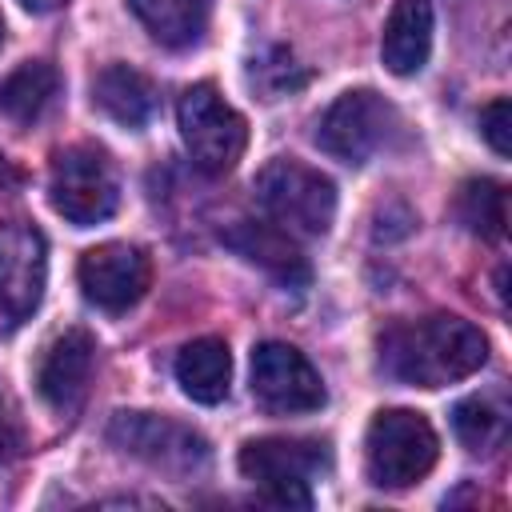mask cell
I'll use <instances>...</instances> for the list:
<instances>
[{"label": "cell", "mask_w": 512, "mask_h": 512, "mask_svg": "<svg viewBox=\"0 0 512 512\" xmlns=\"http://www.w3.org/2000/svg\"><path fill=\"white\" fill-rule=\"evenodd\" d=\"M488 360V336L464 320V316H424L396 324L380 336V364L388 376L416 384V388H444L472 372H480Z\"/></svg>", "instance_id": "6da1fadb"}, {"label": "cell", "mask_w": 512, "mask_h": 512, "mask_svg": "<svg viewBox=\"0 0 512 512\" xmlns=\"http://www.w3.org/2000/svg\"><path fill=\"white\" fill-rule=\"evenodd\" d=\"M440 456L432 424L412 408H384L364 432V468L376 488L400 492L420 484Z\"/></svg>", "instance_id": "7a4b0ae2"}, {"label": "cell", "mask_w": 512, "mask_h": 512, "mask_svg": "<svg viewBox=\"0 0 512 512\" xmlns=\"http://www.w3.org/2000/svg\"><path fill=\"white\" fill-rule=\"evenodd\" d=\"M256 200L288 236H324L336 216V184L292 156L268 160L256 172Z\"/></svg>", "instance_id": "3957f363"}, {"label": "cell", "mask_w": 512, "mask_h": 512, "mask_svg": "<svg viewBox=\"0 0 512 512\" xmlns=\"http://www.w3.org/2000/svg\"><path fill=\"white\" fill-rule=\"evenodd\" d=\"M48 200L76 228H92V224L108 220L120 204V184H116V168H112L108 152L96 144L60 148L52 156Z\"/></svg>", "instance_id": "277c9868"}, {"label": "cell", "mask_w": 512, "mask_h": 512, "mask_svg": "<svg viewBox=\"0 0 512 512\" xmlns=\"http://www.w3.org/2000/svg\"><path fill=\"white\" fill-rule=\"evenodd\" d=\"M176 120H180L184 148H188V156H192V164L200 172L224 176L244 156L248 124L216 92V84H192V88H184V96L176 104Z\"/></svg>", "instance_id": "5b68a950"}, {"label": "cell", "mask_w": 512, "mask_h": 512, "mask_svg": "<svg viewBox=\"0 0 512 512\" xmlns=\"http://www.w3.org/2000/svg\"><path fill=\"white\" fill-rule=\"evenodd\" d=\"M108 440L120 452L144 460L148 468H156L164 476H180V480L204 472L208 456H212L208 440L196 428H188L172 416H156V412H116L108 424Z\"/></svg>", "instance_id": "8992f818"}, {"label": "cell", "mask_w": 512, "mask_h": 512, "mask_svg": "<svg viewBox=\"0 0 512 512\" xmlns=\"http://www.w3.org/2000/svg\"><path fill=\"white\" fill-rule=\"evenodd\" d=\"M396 128H400L396 108L380 92L356 88L328 104V112L316 124V144L344 164H364L368 156L388 148Z\"/></svg>", "instance_id": "52a82bcc"}, {"label": "cell", "mask_w": 512, "mask_h": 512, "mask_svg": "<svg viewBox=\"0 0 512 512\" xmlns=\"http://www.w3.org/2000/svg\"><path fill=\"white\" fill-rule=\"evenodd\" d=\"M324 444L312 440H288V436H264V440H248L236 456L240 472L264 488V496L272 504L284 508H308L312 492L308 480L324 468Z\"/></svg>", "instance_id": "ba28073f"}, {"label": "cell", "mask_w": 512, "mask_h": 512, "mask_svg": "<svg viewBox=\"0 0 512 512\" xmlns=\"http://www.w3.org/2000/svg\"><path fill=\"white\" fill-rule=\"evenodd\" d=\"M252 396L276 416H300L324 404V384L300 348L264 340L252 348Z\"/></svg>", "instance_id": "9c48e42d"}, {"label": "cell", "mask_w": 512, "mask_h": 512, "mask_svg": "<svg viewBox=\"0 0 512 512\" xmlns=\"http://www.w3.org/2000/svg\"><path fill=\"white\" fill-rule=\"evenodd\" d=\"M76 280H80V292L88 304H96L104 312H128L148 292L152 264L136 244L108 240L80 256Z\"/></svg>", "instance_id": "30bf717a"}, {"label": "cell", "mask_w": 512, "mask_h": 512, "mask_svg": "<svg viewBox=\"0 0 512 512\" xmlns=\"http://www.w3.org/2000/svg\"><path fill=\"white\" fill-rule=\"evenodd\" d=\"M44 292V236L32 224H0V328L20 324Z\"/></svg>", "instance_id": "8fae6325"}, {"label": "cell", "mask_w": 512, "mask_h": 512, "mask_svg": "<svg viewBox=\"0 0 512 512\" xmlns=\"http://www.w3.org/2000/svg\"><path fill=\"white\" fill-rule=\"evenodd\" d=\"M96 364V340L84 328H68L64 336H56L36 368V392L48 408L56 412H72L84 400L88 376Z\"/></svg>", "instance_id": "7c38bea8"}, {"label": "cell", "mask_w": 512, "mask_h": 512, "mask_svg": "<svg viewBox=\"0 0 512 512\" xmlns=\"http://www.w3.org/2000/svg\"><path fill=\"white\" fill-rule=\"evenodd\" d=\"M220 240L232 252H240L244 260H252L256 268H264L268 276H276L280 284H288V288L308 284V260L300 256L296 240L284 228H276L272 220H236L232 228L220 232Z\"/></svg>", "instance_id": "4fadbf2b"}, {"label": "cell", "mask_w": 512, "mask_h": 512, "mask_svg": "<svg viewBox=\"0 0 512 512\" xmlns=\"http://www.w3.org/2000/svg\"><path fill=\"white\" fill-rule=\"evenodd\" d=\"M432 4L428 0H396L384 36H380V56L392 76H416L428 64L432 52Z\"/></svg>", "instance_id": "5bb4252c"}, {"label": "cell", "mask_w": 512, "mask_h": 512, "mask_svg": "<svg viewBox=\"0 0 512 512\" xmlns=\"http://www.w3.org/2000/svg\"><path fill=\"white\" fill-rule=\"evenodd\" d=\"M176 384L184 388L188 400L196 404H220L228 396V380H232V356L228 344L220 336H200L188 340L176 352Z\"/></svg>", "instance_id": "9a60e30c"}, {"label": "cell", "mask_w": 512, "mask_h": 512, "mask_svg": "<svg viewBox=\"0 0 512 512\" xmlns=\"http://www.w3.org/2000/svg\"><path fill=\"white\" fill-rule=\"evenodd\" d=\"M92 100L124 128H144L156 112V88L132 64H108L92 80Z\"/></svg>", "instance_id": "2e32d148"}, {"label": "cell", "mask_w": 512, "mask_h": 512, "mask_svg": "<svg viewBox=\"0 0 512 512\" xmlns=\"http://www.w3.org/2000/svg\"><path fill=\"white\" fill-rule=\"evenodd\" d=\"M128 8L164 48L196 44L208 24V0H128Z\"/></svg>", "instance_id": "e0dca14e"}, {"label": "cell", "mask_w": 512, "mask_h": 512, "mask_svg": "<svg viewBox=\"0 0 512 512\" xmlns=\"http://www.w3.org/2000/svg\"><path fill=\"white\" fill-rule=\"evenodd\" d=\"M60 92V72L44 60H28L0 80V112L16 124H32L48 112Z\"/></svg>", "instance_id": "ac0fdd59"}, {"label": "cell", "mask_w": 512, "mask_h": 512, "mask_svg": "<svg viewBox=\"0 0 512 512\" xmlns=\"http://www.w3.org/2000/svg\"><path fill=\"white\" fill-rule=\"evenodd\" d=\"M456 212L468 232H476L484 240H500L504 224H508V192L500 180H488V176L464 180L460 196H456Z\"/></svg>", "instance_id": "d6986e66"}, {"label": "cell", "mask_w": 512, "mask_h": 512, "mask_svg": "<svg viewBox=\"0 0 512 512\" xmlns=\"http://www.w3.org/2000/svg\"><path fill=\"white\" fill-rule=\"evenodd\" d=\"M452 428L468 452H496L508 436V416L488 396H468L452 408Z\"/></svg>", "instance_id": "ffe728a7"}, {"label": "cell", "mask_w": 512, "mask_h": 512, "mask_svg": "<svg viewBox=\"0 0 512 512\" xmlns=\"http://www.w3.org/2000/svg\"><path fill=\"white\" fill-rule=\"evenodd\" d=\"M508 100L504 96H496L492 104H484L480 108V136L488 140V148L496 152V156H508V148H512V136H508Z\"/></svg>", "instance_id": "44dd1931"}, {"label": "cell", "mask_w": 512, "mask_h": 512, "mask_svg": "<svg viewBox=\"0 0 512 512\" xmlns=\"http://www.w3.org/2000/svg\"><path fill=\"white\" fill-rule=\"evenodd\" d=\"M24 8H32V12H52V8H60L64 0H20Z\"/></svg>", "instance_id": "7402d4cb"}, {"label": "cell", "mask_w": 512, "mask_h": 512, "mask_svg": "<svg viewBox=\"0 0 512 512\" xmlns=\"http://www.w3.org/2000/svg\"><path fill=\"white\" fill-rule=\"evenodd\" d=\"M8 176H12V172H8V160H4V156H0V184H4V180H8Z\"/></svg>", "instance_id": "603a6c76"}, {"label": "cell", "mask_w": 512, "mask_h": 512, "mask_svg": "<svg viewBox=\"0 0 512 512\" xmlns=\"http://www.w3.org/2000/svg\"><path fill=\"white\" fill-rule=\"evenodd\" d=\"M0 48H4V20H0Z\"/></svg>", "instance_id": "cb8c5ba5"}]
</instances>
